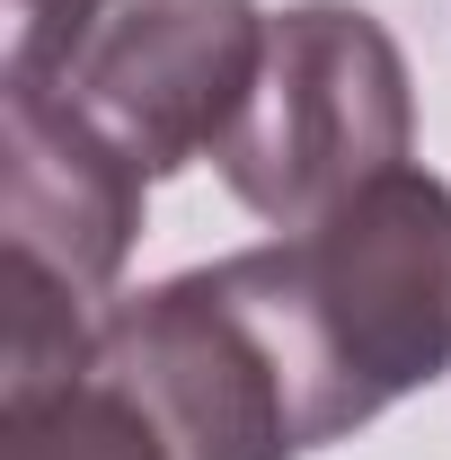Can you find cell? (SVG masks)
<instances>
[{
  "mask_svg": "<svg viewBox=\"0 0 451 460\" xmlns=\"http://www.w3.org/2000/svg\"><path fill=\"white\" fill-rule=\"evenodd\" d=\"M213 275L283 372L301 452L345 443L451 372V186L416 160Z\"/></svg>",
  "mask_w": 451,
  "mask_h": 460,
  "instance_id": "obj_1",
  "label": "cell"
},
{
  "mask_svg": "<svg viewBox=\"0 0 451 460\" xmlns=\"http://www.w3.org/2000/svg\"><path fill=\"white\" fill-rule=\"evenodd\" d=\"M89 372L160 425L169 460H301L283 372L213 266L107 301Z\"/></svg>",
  "mask_w": 451,
  "mask_h": 460,
  "instance_id": "obj_4",
  "label": "cell"
},
{
  "mask_svg": "<svg viewBox=\"0 0 451 460\" xmlns=\"http://www.w3.org/2000/svg\"><path fill=\"white\" fill-rule=\"evenodd\" d=\"M416 98L390 27L354 0H292L266 27L257 98L222 142V186L275 230H310L363 195L372 177L407 169Z\"/></svg>",
  "mask_w": 451,
  "mask_h": 460,
  "instance_id": "obj_2",
  "label": "cell"
},
{
  "mask_svg": "<svg viewBox=\"0 0 451 460\" xmlns=\"http://www.w3.org/2000/svg\"><path fill=\"white\" fill-rule=\"evenodd\" d=\"M257 0H107L98 36L54 89L107 133L142 177H177L186 160H222L266 71Z\"/></svg>",
  "mask_w": 451,
  "mask_h": 460,
  "instance_id": "obj_3",
  "label": "cell"
},
{
  "mask_svg": "<svg viewBox=\"0 0 451 460\" xmlns=\"http://www.w3.org/2000/svg\"><path fill=\"white\" fill-rule=\"evenodd\" d=\"M0 460H169V443L115 381L80 372L45 399H0Z\"/></svg>",
  "mask_w": 451,
  "mask_h": 460,
  "instance_id": "obj_6",
  "label": "cell"
},
{
  "mask_svg": "<svg viewBox=\"0 0 451 460\" xmlns=\"http://www.w3.org/2000/svg\"><path fill=\"white\" fill-rule=\"evenodd\" d=\"M107 0H9V54H0V89H54L98 36Z\"/></svg>",
  "mask_w": 451,
  "mask_h": 460,
  "instance_id": "obj_7",
  "label": "cell"
},
{
  "mask_svg": "<svg viewBox=\"0 0 451 460\" xmlns=\"http://www.w3.org/2000/svg\"><path fill=\"white\" fill-rule=\"evenodd\" d=\"M151 177L62 89H0V257L45 266L80 301L115 292Z\"/></svg>",
  "mask_w": 451,
  "mask_h": 460,
  "instance_id": "obj_5",
  "label": "cell"
}]
</instances>
